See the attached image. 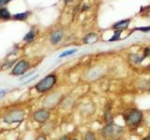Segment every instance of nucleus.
<instances>
[{
  "instance_id": "1",
  "label": "nucleus",
  "mask_w": 150,
  "mask_h": 140,
  "mask_svg": "<svg viewBox=\"0 0 150 140\" xmlns=\"http://www.w3.org/2000/svg\"><path fill=\"white\" fill-rule=\"evenodd\" d=\"M55 82H56V77L54 75H48L44 78H42L40 81L38 82L35 88L39 92H45L51 90L55 84Z\"/></svg>"
},
{
  "instance_id": "2",
  "label": "nucleus",
  "mask_w": 150,
  "mask_h": 140,
  "mask_svg": "<svg viewBox=\"0 0 150 140\" xmlns=\"http://www.w3.org/2000/svg\"><path fill=\"white\" fill-rule=\"evenodd\" d=\"M143 120V113L140 110L133 109L131 110L128 116L126 117V123L129 126H136L138 125Z\"/></svg>"
},
{
  "instance_id": "3",
  "label": "nucleus",
  "mask_w": 150,
  "mask_h": 140,
  "mask_svg": "<svg viewBox=\"0 0 150 140\" xmlns=\"http://www.w3.org/2000/svg\"><path fill=\"white\" fill-rule=\"evenodd\" d=\"M118 130H121L120 127L118 126H115L114 123H108L104 128H103V131H102V134L104 135V137L106 138H110V137H112L118 134Z\"/></svg>"
},
{
  "instance_id": "4",
  "label": "nucleus",
  "mask_w": 150,
  "mask_h": 140,
  "mask_svg": "<svg viewBox=\"0 0 150 140\" xmlns=\"http://www.w3.org/2000/svg\"><path fill=\"white\" fill-rule=\"evenodd\" d=\"M28 68H29V64H28L26 61L22 60L14 66L11 74L13 76H22V75L25 74V72Z\"/></svg>"
},
{
  "instance_id": "5",
  "label": "nucleus",
  "mask_w": 150,
  "mask_h": 140,
  "mask_svg": "<svg viewBox=\"0 0 150 140\" xmlns=\"http://www.w3.org/2000/svg\"><path fill=\"white\" fill-rule=\"evenodd\" d=\"M33 118H34V120L37 121V123H44L50 118V113L47 110L40 109V110H37L35 112L34 115H33Z\"/></svg>"
},
{
  "instance_id": "6",
  "label": "nucleus",
  "mask_w": 150,
  "mask_h": 140,
  "mask_svg": "<svg viewBox=\"0 0 150 140\" xmlns=\"http://www.w3.org/2000/svg\"><path fill=\"white\" fill-rule=\"evenodd\" d=\"M23 113L22 111H12L11 113H8V116L6 117V119L5 120L7 121V123H13V121H19L23 119Z\"/></svg>"
},
{
  "instance_id": "7",
  "label": "nucleus",
  "mask_w": 150,
  "mask_h": 140,
  "mask_svg": "<svg viewBox=\"0 0 150 140\" xmlns=\"http://www.w3.org/2000/svg\"><path fill=\"white\" fill-rule=\"evenodd\" d=\"M129 24V20H122L118 22L115 23L114 25H112V28H115V30H120L122 31L123 29H126V28H128Z\"/></svg>"
},
{
  "instance_id": "8",
  "label": "nucleus",
  "mask_w": 150,
  "mask_h": 140,
  "mask_svg": "<svg viewBox=\"0 0 150 140\" xmlns=\"http://www.w3.org/2000/svg\"><path fill=\"white\" fill-rule=\"evenodd\" d=\"M61 38H62V33H61L60 31L54 32L51 36V42L53 44H57L58 42L61 40Z\"/></svg>"
},
{
  "instance_id": "9",
  "label": "nucleus",
  "mask_w": 150,
  "mask_h": 140,
  "mask_svg": "<svg viewBox=\"0 0 150 140\" xmlns=\"http://www.w3.org/2000/svg\"><path fill=\"white\" fill-rule=\"evenodd\" d=\"M98 40V36L96 34H89L88 36H86L84 37V43L86 44H92V43H95V42Z\"/></svg>"
},
{
  "instance_id": "10",
  "label": "nucleus",
  "mask_w": 150,
  "mask_h": 140,
  "mask_svg": "<svg viewBox=\"0 0 150 140\" xmlns=\"http://www.w3.org/2000/svg\"><path fill=\"white\" fill-rule=\"evenodd\" d=\"M0 17L2 19H8L11 17V14H9L8 10L7 8H0Z\"/></svg>"
},
{
  "instance_id": "11",
  "label": "nucleus",
  "mask_w": 150,
  "mask_h": 140,
  "mask_svg": "<svg viewBox=\"0 0 150 140\" xmlns=\"http://www.w3.org/2000/svg\"><path fill=\"white\" fill-rule=\"evenodd\" d=\"M29 12H23V13H19L14 15V18L17 19V20H25V19L28 16Z\"/></svg>"
},
{
  "instance_id": "12",
  "label": "nucleus",
  "mask_w": 150,
  "mask_h": 140,
  "mask_svg": "<svg viewBox=\"0 0 150 140\" xmlns=\"http://www.w3.org/2000/svg\"><path fill=\"white\" fill-rule=\"evenodd\" d=\"M77 51V50L76 49H73V50H66V51H64L63 53H61L60 54V56L59 57L60 58H63V57H66V56H68V55H70V54H73V53H75Z\"/></svg>"
},
{
  "instance_id": "13",
  "label": "nucleus",
  "mask_w": 150,
  "mask_h": 140,
  "mask_svg": "<svg viewBox=\"0 0 150 140\" xmlns=\"http://www.w3.org/2000/svg\"><path fill=\"white\" fill-rule=\"evenodd\" d=\"M120 35H121V31L120 30H115L114 36H112V38H110L109 41H116L117 39L120 38Z\"/></svg>"
},
{
  "instance_id": "14",
  "label": "nucleus",
  "mask_w": 150,
  "mask_h": 140,
  "mask_svg": "<svg viewBox=\"0 0 150 140\" xmlns=\"http://www.w3.org/2000/svg\"><path fill=\"white\" fill-rule=\"evenodd\" d=\"M84 140H97V139H96L95 134L91 132H88L86 134V136H84Z\"/></svg>"
},
{
  "instance_id": "15",
  "label": "nucleus",
  "mask_w": 150,
  "mask_h": 140,
  "mask_svg": "<svg viewBox=\"0 0 150 140\" xmlns=\"http://www.w3.org/2000/svg\"><path fill=\"white\" fill-rule=\"evenodd\" d=\"M34 36H35V34H34V32H29V33H28V34L25 36V38H23V39H25V41H31L33 38H34Z\"/></svg>"
},
{
  "instance_id": "16",
  "label": "nucleus",
  "mask_w": 150,
  "mask_h": 140,
  "mask_svg": "<svg viewBox=\"0 0 150 140\" xmlns=\"http://www.w3.org/2000/svg\"><path fill=\"white\" fill-rule=\"evenodd\" d=\"M135 30H139V31H143V32H148V31H150V26H148V27H138V28H136Z\"/></svg>"
},
{
  "instance_id": "17",
  "label": "nucleus",
  "mask_w": 150,
  "mask_h": 140,
  "mask_svg": "<svg viewBox=\"0 0 150 140\" xmlns=\"http://www.w3.org/2000/svg\"><path fill=\"white\" fill-rule=\"evenodd\" d=\"M38 78V75H36V76H34V77H33V78H29V79H28V80H26V81H25V82H23L22 84H23V85H25V84H27V83L31 82L32 80H34V79H35V78Z\"/></svg>"
},
{
  "instance_id": "18",
  "label": "nucleus",
  "mask_w": 150,
  "mask_h": 140,
  "mask_svg": "<svg viewBox=\"0 0 150 140\" xmlns=\"http://www.w3.org/2000/svg\"><path fill=\"white\" fill-rule=\"evenodd\" d=\"M11 0H0V6H4L5 4L8 3Z\"/></svg>"
},
{
  "instance_id": "19",
  "label": "nucleus",
  "mask_w": 150,
  "mask_h": 140,
  "mask_svg": "<svg viewBox=\"0 0 150 140\" xmlns=\"http://www.w3.org/2000/svg\"><path fill=\"white\" fill-rule=\"evenodd\" d=\"M7 91L5 90V89H3V90H0V97H3L5 94H6Z\"/></svg>"
},
{
  "instance_id": "20",
  "label": "nucleus",
  "mask_w": 150,
  "mask_h": 140,
  "mask_svg": "<svg viewBox=\"0 0 150 140\" xmlns=\"http://www.w3.org/2000/svg\"><path fill=\"white\" fill-rule=\"evenodd\" d=\"M36 140H47V138L44 136V135H40V136H38Z\"/></svg>"
},
{
  "instance_id": "21",
  "label": "nucleus",
  "mask_w": 150,
  "mask_h": 140,
  "mask_svg": "<svg viewBox=\"0 0 150 140\" xmlns=\"http://www.w3.org/2000/svg\"><path fill=\"white\" fill-rule=\"evenodd\" d=\"M132 56H133V57H137V58H139V56H138V55H135V54H132ZM131 59H132L133 61H135V62H137V63L141 62V60H140V59H138V60H136L135 58H131Z\"/></svg>"
},
{
  "instance_id": "22",
  "label": "nucleus",
  "mask_w": 150,
  "mask_h": 140,
  "mask_svg": "<svg viewBox=\"0 0 150 140\" xmlns=\"http://www.w3.org/2000/svg\"><path fill=\"white\" fill-rule=\"evenodd\" d=\"M59 140H69V138H68V136H66V135H65V136H62Z\"/></svg>"
},
{
  "instance_id": "23",
  "label": "nucleus",
  "mask_w": 150,
  "mask_h": 140,
  "mask_svg": "<svg viewBox=\"0 0 150 140\" xmlns=\"http://www.w3.org/2000/svg\"><path fill=\"white\" fill-rule=\"evenodd\" d=\"M143 140H150V136H146V137H144Z\"/></svg>"
},
{
  "instance_id": "24",
  "label": "nucleus",
  "mask_w": 150,
  "mask_h": 140,
  "mask_svg": "<svg viewBox=\"0 0 150 140\" xmlns=\"http://www.w3.org/2000/svg\"><path fill=\"white\" fill-rule=\"evenodd\" d=\"M73 140H77V139H73Z\"/></svg>"
}]
</instances>
